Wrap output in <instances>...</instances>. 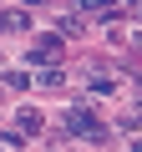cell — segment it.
<instances>
[{
  "label": "cell",
  "mask_w": 142,
  "mask_h": 152,
  "mask_svg": "<svg viewBox=\"0 0 142 152\" xmlns=\"http://www.w3.org/2000/svg\"><path fill=\"white\" fill-rule=\"evenodd\" d=\"M31 26V15L26 10H10V15H0V31H26Z\"/></svg>",
  "instance_id": "277c9868"
},
{
  "label": "cell",
  "mask_w": 142,
  "mask_h": 152,
  "mask_svg": "<svg viewBox=\"0 0 142 152\" xmlns=\"http://www.w3.org/2000/svg\"><path fill=\"white\" fill-rule=\"evenodd\" d=\"M15 122H20V132H26V137H36V132L46 127V122H41V112H31V107H20V117H15Z\"/></svg>",
  "instance_id": "3957f363"
},
{
  "label": "cell",
  "mask_w": 142,
  "mask_h": 152,
  "mask_svg": "<svg viewBox=\"0 0 142 152\" xmlns=\"http://www.w3.org/2000/svg\"><path fill=\"white\" fill-rule=\"evenodd\" d=\"M137 152H142V137H137Z\"/></svg>",
  "instance_id": "9c48e42d"
},
{
  "label": "cell",
  "mask_w": 142,
  "mask_h": 152,
  "mask_svg": "<svg viewBox=\"0 0 142 152\" xmlns=\"http://www.w3.org/2000/svg\"><path fill=\"white\" fill-rule=\"evenodd\" d=\"M66 132H71V137H86V142H102V137H107V127L97 122L91 107H71V112H66Z\"/></svg>",
  "instance_id": "6da1fadb"
},
{
  "label": "cell",
  "mask_w": 142,
  "mask_h": 152,
  "mask_svg": "<svg viewBox=\"0 0 142 152\" xmlns=\"http://www.w3.org/2000/svg\"><path fill=\"white\" fill-rule=\"evenodd\" d=\"M56 56H61V36H41V41L26 51L31 66H56Z\"/></svg>",
  "instance_id": "7a4b0ae2"
},
{
  "label": "cell",
  "mask_w": 142,
  "mask_h": 152,
  "mask_svg": "<svg viewBox=\"0 0 142 152\" xmlns=\"http://www.w3.org/2000/svg\"><path fill=\"white\" fill-rule=\"evenodd\" d=\"M41 86H61V66H46L41 71Z\"/></svg>",
  "instance_id": "52a82bcc"
},
{
  "label": "cell",
  "mask_w": 142,
  "mask_h": 152,
  "mask_svg": "<svg viewBox=\"0 0 142 152\" xmlns=\"http://www.w3.org/2000/svg\"><path fill=\"white\" fill-rule=\"evenodd\" d=\"M61 36H81V15H66L61 20Z\"/></svg>",
  "instance_id": "8992f818"
},
{
  "label": "cell",
  "mask_w": 142,
  "mask_h": 152,
  "mask_svg": "<svg viewBox=\"0 0 142 152\" xmlns=\"http://www.w3.org/2000/svg\"><path fill=\"white\" fill-rule=\"evenodd\" d=\"M5 86H15V91H26V86H31V76H26V71H5Z\"/></svg>",
  "instance_id": "5b68a950"
},
{
  "label": "cell",
  "mask_w": 142,
  "mask_h": 152,
  "mask_svg": "<svg viewBox=\"0 0 142 152\" xmlns=\"http://www.w3.org/2000/svg\"><path fill=\"white\" fill-rule=\"evenodd\" d=\"M91 91H97V96H107V91H117V81H112V76H97V81H91Z\"/></svg>",
  "instance_id": "ba28073f"
}]
</instances>
